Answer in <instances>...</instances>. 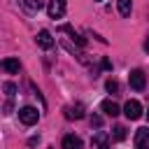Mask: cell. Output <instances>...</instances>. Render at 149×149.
Segmentation results:
<instances>
[{
  "label": "cell",
  "mask_w": 149,
  "mask_h": 149,
  "mask_svg": "<svg viewBox=\"0 0 149 149\" xmlns=\"http://www.w3.org/2000/svg\"><path fill=\"white\" fill-rule=\"evenodd\" d=\"M37 44H40L42 49H51V47H54L51 33H49V30H40V33H37Z\"/></svg>",
  "instance_id": "cell-8"
},
{
  "label": "cell",
  "mask_w": 149,
  "mask_h": 149,
  "mask_svg": "<svg viewBox=\"0 0 149 149\" xmlns=\"http://www.w3.org/2000/svg\"><path fill=\"white\" fill-rule=\"evenodd\" d=\"M100 123H102V119H100L98 114H93V116H91V126H100Z\"/></svg>",
  "instance_id": "cell-18"
},
{
  "label": "cell",
  "mask_w": 149,
  "mask_h": 149,
  "mask_svg": "<svg viewBox=\"0 0 149 149\" xmlns=\"http://www.w3.org/2000/svg\"><path fill=\"white\" fill-rule=\"evenodd\" d=\"M116 7H119V14H121V16H130L133 0H116Z\"/></svg>",
  "instance_id": "cell-12"
},
{
  "label": "cell",
  "mask_w": 149,
  "mask_h": 149,
  "mask_svg": "<svg viewBox=\"0 0 149 149\" xmlns=\"http://www.w3.org/2000/svg\"><path fill=\"white\" fill-rule=\"evenodd\" d=\"M128 79H130V88H135V91H142V88H144V84H147V79H144V72H142V70H133Z\"/></svg>",
  "instance_id": "cell-5"
},
{
  "label": "cell",
  "mask_w": 149,
  "mask_h": 149,
  "mask_svg": "<svg viewBox=\"0 0 149 149\" xmlns=\"http://www.w3.org/2000/svg\"><path fill=\"white\" fill-rule=\"evenodd\" d=\"M135 147L137 149H149V128H137L135 130Z\"/></svg>",
  "instance_id": "cell-6"
},
{
  "label": "cell",
  "mask_w": 149,
  "mask_h": 149,
  "mask_svg": "<svg viewBox=\"0 0 149 149\" xmlns=\"http://www.w3.org/2000/svg\"><path fill=\"white\" fill-rule=\"evenodd\" d=\"M47 12H49L51 19H61V16L65 14V0H49Z\"/></svg>",
  "instance_id": "cell-3"
},
{
  "label": "cell",
  "mask_w": 149,
  "mask_h": 149,
  "mask_svg": "<svg viewBox=\"0 0 149 149\" xmlns=\"http://www.w3.org/2000/svg\"><path fill=\"white\" fill-rule=\"evenodd\" d=\"M126 137V128L123 126H114V140H123Z\"/></svg>",
  "instance_id": "cell-16"
},
{
  "label": "cell",
  "mask_w": 149,
  "mask_h": 149,
  "mask_svg": "<svg viewBox=\"0 0 149 149\" xmlns=\"http://www.w3.org/2000/svg\"><path fill=\"white\" fill-rule=\"evenodd\" d=\"M23 5H26L30 12H40V9H42V0H23Z\"/></svg>",
  "instance_id": "cell-13"
},
{
  "label": "cell",
  "mask_w": 149,
  "mask_h": 149,
  "mask_svg": "<svg viewBox=\"0 0 149 149\" xmlns=\"http://www.w3.org/2000/svg\"><path fill=\"white\" fill-rule=\"evenodd\" d=\"M144 51L149 54V35H147V40H144Z\"/></svg>",
  "instance_id": "cell-19"
},
{
  "label": "cell",
  "mask_w": 149,
  "mask_h": 149,
  "mask_svg": "<svg viewBox=\"0 0 149 149\" xmlns=\"http://www.w3.org/2000/svg\"><path fill=\"white\" fill-rule=\"evenodd\" d=\"M63 112H65L68 119H84V105H79V102L77 105H68Z\"/></svg>",
  "instance_id": "cell-7"
},
{
  "label": "cell",
  "mask_w": 149,
  "mask_h": 149,
  "mask_svg": "<svg viewBox=\"0 0 149 149\" xmlns=\"http://www.w3.org/2000/svg\"><path fill=\"white\" fill-rule=\"evenodd\" d=\"M102 112L107 114V116H119V105L114 102V100H102Z\"/></svg>",
  "instance_id": "cell-9"
},
{
  "label": "cell",
  "mask_w": 149,
  "mask_h": 149,
  "mask_svg": "<svg viewBox=\"0 0 149 149\" xmlns=\"http://www.w3.org/2000/svg\"><path fill=\"white\" fill-rule=\"evenodd\" d=\"M2 70L14 74V72H19V70H21V63H19L16 58H5V61H2Z\"/></svg>",
  "instance_id": "cell-11"
},
{
  "label": "cell",
  "mask_w": 149,
  "mask_h": 149,
  "mask_svg": "<svg viewBox=\"0 0 149 149\" xmlns=\"http://www.w3.org/2000/svg\"><path fill=\"white\" fill-rule=\"evenodd\" d=\"M105 86H107V91H109V93H116V91H119V81H116V79H107V84H105Z\"/></svg>",
  "instance_id": "cell-15"
},
{
  "label": "cell",
  "mask_w": 149,
  "mask_h": 149,
  "mask_svg": "<svg viewBox=\"0 0 149 149\" xmlns=\"http://www.w3.org/2000/svg\"><path fill=\"white\" fill-rule=\"evenodd\" d=\"M19 119H21V123H26V126H33V123H37V119H40V112H37L35 107H21V109H19Z\"/></svg>",
  "instance_id": "cell-1"
},
{
  "label": "cell",
  "mask_w": 149,
  "mask_h": 149,
  "mask_svg": "<svg viewBox=\"0 0 149 149\" xmlns=\"http://www.w3.org/2000/svg\"><path fill=\"white\" fill-rule=\"evenodd\" d=\"M123 114H126L128 119H140V116H142V105H140L137 100H128V102L123 105Z\"/></svg>",
  "instance_id": "cell-2"
},
{
  "label": "cell",
  "mask_w": 149,
  "mask_h": 149,
  "mask_svg": "<svg viewBox=\"0 0 149 149\" xmlns=\"http://www.w3.org/2000/svg\"><path fill=\"white\" fill-rule=\"evenodd\" d=\"M63 149H81V140L77 135H65L63 137Z\"/></svg>",
  "instance_id": "cell-10"
},
{
  "label": "cell",
  "mask_w": 149,
  "mask_h": 149,
  "mask_svg": "<svg viewBox=\"0 0 149 149\" xmlns=\"http://www.w3.org/2000/svg\"><path fill=\"white\" fill-rule=\"evenodd\" d=\"M61 30H65V33H70V35H72V37H74V42H77V44H81V47H84V37H79V35H77V33H74V30H72V28H70V26H63V28H61Z\"/></svg>",
  "instance_id": "cell-14"
},
{
  "label": "cell",
  "mask_w": 149,
  "mask_h": 149,
  "mask_svg": "<svg viewBox=\"0 0 149 149\" xmlns=\"http://www.w3.org/2000/svg\"><path fill=\"white\" fill-rule=\"evenodd\" d=\"M91 149H109V137H107V133L98 130V133L91 137Z\"/></svg>",
  "instance_id": "cell-4"
},
{
  "label": "cell",
  "mask_w": 149,
  "mask_h": 149,
  "mask_svg": "<svg viewBox=\"0 0 149 149\" xmlns=\"http://www.w3.org/2000/svg\"><path fill=\"white\" fill-rule=\"evenodd\" d=\"M14 91H16V86H14L12 81H7V84H5V93H7V95H14Z\"/></svg>",
  "instance_id": "cell-17"
}]
</instances>
